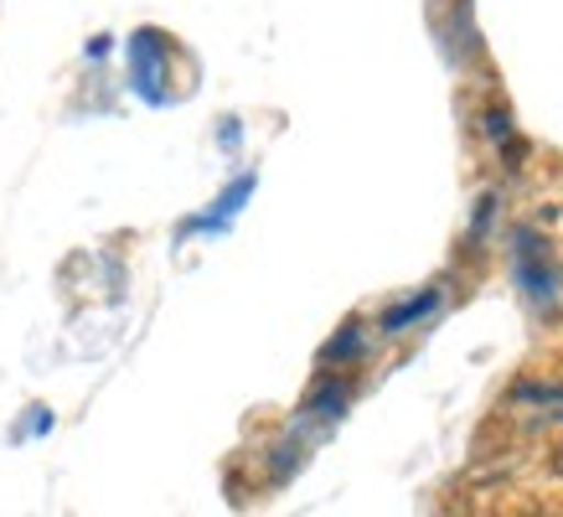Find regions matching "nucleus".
I'll return each instance as SVG.
<instances>
[{
	"label": "nucleus",
	"instance_id": "nucleus-1",
	"mask_svg": "<svg viewBox=\"0 0 563 517\" xmlns=\"http://www.w3.org/2000/svg\"><path fill=\"white\" fill-rule=\"evenodd\" d=\"M548 471H553V476H559V486H563V440L548 450Z\"/></svg>",
	"mask_w": 563,
	"mask_h": 517
}]
</instances>
